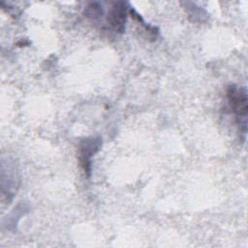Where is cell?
Listing matches in <instances>:
<instances>
[{"label": "cell", "mask_w": 248, "mask_h": 248, "mask_svg": "<svg viewBox=\"0 0 248 248\" xmlns=\"http://www.w3.org/2000/svg\"><path fill=\"white\" fill-rule=\"evenodd\" d=\"M226 97L231 110L236 117L239 130L246 133V116L248 113V98L245 87H238L236 84H230L226 90Z\"/></svg>", "instance_id": "6da1fadb"}, {"label": "cell", "mask_w": 248, "mask_h": 248, "mask_svg": "<svg viewBox=\"0 0 248 248\" xmlns=\"http://www.w3.org/2000/svg\"><path fill=\"white\" fill-rule=\"evenodd\" d=\"M102 146L100 137H89L81 140L78 146V159L79 167L86 177L91 174V159Z\"/></svg>", "instance_id": "7a4b0ae2"}, {"label": "cell", "mask_w": 248, "mask_h": 248, "mask_svg": "<svg viewBox=\"0 0 248 248\" xmlns=\"http://www.w3.org/2000/svg\"><path fill=\"white\" fill-rule=\"evenodd\" d=\"M129 9L128 3L123 1H117L112 4L107 16V23L110 29L116 33H123L125 31Z\"/></svg>", "instance_id": "3957f363"}, {"label": "cell", "mask_w": 248, "mask_h": 248, "mask_svg": "<svg viewBox=\"0 0 248 248\" xmlns=\"http://www.w3.org/2000/svg\"><path fill=\"white\" fill-rule=\"evenodd\" d=\"M102 15H103L102 5L98 2L90 3L89 5L86 6L84 10V16L91 20L98 19L100 16H102Z\"/></svg>", "instance_id": "277c9868"}]
</instances>
